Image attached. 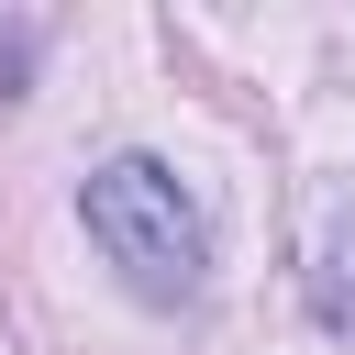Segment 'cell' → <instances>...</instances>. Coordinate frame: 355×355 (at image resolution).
Instances as JSON below:
<instances>
[{"mask_svg": "<svg viewBox=\"0 0 355 355\" xmlns=\"http://www.w3.org/2000/svg\"><path fill=\"white\" fill-rule=\"evenodd\" d=\"M78 222H89V244L111 255V277H122L133 300H155V311L200 300V277H211V222H200V200H189L155 155H111V166H89Z\"/></svg>", "mask_w": 355, "mask_h": 355, "instance_id": "1", "label": "cell"}]
</instances>
